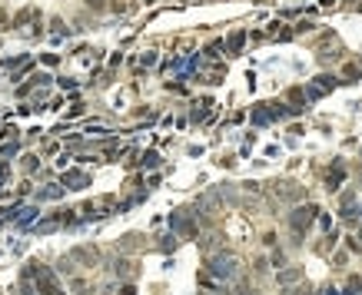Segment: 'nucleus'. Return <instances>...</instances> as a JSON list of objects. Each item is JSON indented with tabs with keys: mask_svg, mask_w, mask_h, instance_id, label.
Instances as JSON below:
<instances>
[{
	"mask_svg": "<svg viewBox=\"0 0 362 295\" xmlns=\"http://www.w3.org/2000/svg\"><path fill=\"white\" fill-rule=\"evenodd\" d=\"M156 63V53H143V66H153Z\"/></svg>",
	"mask_w": 362,
	"mask_h": 295,
	"instance_id": "nucleus-6",
	"label": "nucleus"
},
{
	"mask_svg": "<svg viewBox=\"0 0 362 295\" xmlns=\"http://www.w3.org/2000/svg\"><path fill=\"white\" fill-rule=\"evenodd\" d=\"M146 4H153V0H146Z\"/></svg>",
	"mask_w": 362,
	"mask_h": 295,
	"instance_id": "nucleus-7",
	"label": "nucleus"
},
{
	"mask_svg": "<svg viewBox=\"0 0 362 295\" xmlns=\"http://www.w3.org/2000/svg\"><path fill=\"white\" fill-rule=\"evenodd\" d=\"M143 163H146V166H156V163H160V156H156V153H146Z\"/></svg>",
	"mask_w": 362,
	"mask_h": 295,
	"instance_id": "nucleus-5",
	"label": "nucleus"
},
{
	"mask_svg": "<svg viewBox=\"0 0 362 295\" xmlns=\"http://www.w3.org/2000/svg\"><path fill=\"white\" fill-rule=\"evenodd\" d=\"M213 269H216V275H233V259H229V255H226V259H216Z\"/></svg>",
	"mask_w": 362,
	"mask_h": 295,
	"instance_id": "nucleus-3",
	"label": "nucleus"
},
{
	"mask_svg": "<svg viewBox=\"0 0 362 295\" xmlns=\"http://www.w3.org/2000/svg\"><path fill=\"white\" fill-rule=\"evenodd\" d=\"M243 40H246V33H243V30L229 33V40H226V50H229V56H239V50H243Z\"/></svg>",
	"mask_w": 362,
	"mask_h": 295,
	"instance_id": "nucleus-2",
	"label": "nucleus"
},
{
	"mask_svg": "<svg viewBox=\"0 0 362 295\" xmlns=\"http://www.w3.org/2000/svg\"><path fill=\"white\" fill-rule=\"evenodd\" d=\"M316 87H319L322 93H326V90H332V87H336V77H326V73H322V77H316Z\"/></svg>",
	"mask_w": 362,
	"mask_h": 295,
	"instance_id": "nucleus-4",
	"label": "nucleus"
},
{
	"mask_svg": "<svg viewBox=\"0 0 362 295\" xmlns=\"http://www.w3.org/2000/svg\"><path fill=\"white\" fill-rule=\"evenodd\" d=\"M313 215H316V209H313V206L296 209V215H292V226H296V229H306V226L313 223Z\"/></svg>",
	"mask_w": 362,
	"mask_h": 295,
	"instance_id": "nucleus-1",
	"label": "nucleus"
}]
</instances>
